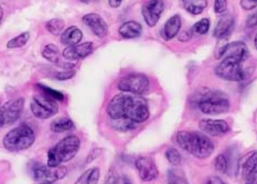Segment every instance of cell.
<instances>
[{
    "label": "cell",
    "instance_id": "6da1fadb",
    "mask_svg": "<svg viewBox=\"0 0 257 184\" xmlns=\"http://www.w3.org/2000/svg\"><path fill=\"white\" fill-rule=\"evenodd\" d=\"M107 112L111 119L127 118L144 123L150 116L148 102L141 95L124 93L116 95L108 103Z\"/></svg>",
    "mask_w": 257,
    "mask_h": 184
},
{
    "label": "cell",
    "instance_id": "7a4b0ae2",
    "mask_svg": "<svg viewBox=\"0 0 257 184\" xmlns=\"http://www.w3.org/2000/svg\"><path fill=\"white\" fill-rule=\"evenodd\" d=\"M176 139L183 150L199 159H207L214 153L212 141L201 132L181 131L177 134Z\"/></svg>",
    "mask_w": 257,
    "mask_h": 184
},
{
    "label": "cell",
    "instance_id": "3957f363",
    "mask_svg": "<svg viewBox=\"0 0 257 184\" xmlns=\"http://www.w3.org/2000/svg\"><path fill=\"white\" fill-rule=\"evenodd\" d=\"M79 138L75 135H69L59 141L48 153V165L58 166L73 159L79 150Z\"/></svg>",
    "mask_w": 257,
    "mask_h": 184
},
{
    "label": "cell",
    "instance_id": "277c9868",
    "mask_svg": "<svg viewBox=\"0 0 257 184\" xmlns=\"http://www.w3.org/2000/svg\"><path fill=\"white\" fill-rule=\"evenodd\" d=\"M196 101L199 110L208 115L224 114L230 108L229 99L221 92L205 90L198 95Z\"/></svg>",
    "mask_w": 257,
    "mask_h": 184
},
{
    "label": "cell",
    "instance_id": "5b68a950",
    "mask_svg": "<svg viewBox=\"0 0 257 184\" xmlns=\"http://www.w3.org/2000/svg\"><path fill=\"white\" fill-rule=\"evenodd\" d=\"M36 136L33 129L22 125L11 130L3 138V146L10 152H19L30 148L34 143Z\"/></svg>",
    "mask_w": 257,
    "mask_h": 184
},
{
    "label": "cell",
    "instance_id": "8992f818",
    "mask_svg": "<svg viewBox=\"0 0 257 184\" xmlns=\"http://www.w3.org/2000/svg\"><path fill=\"white\" fill-rule=\"evenodd\" d=\"M241 62L230 57H224L216 67L215 74L222 79L240 82L247 77V72L243 69Z\"/></svg>",
    "mask_w": 257,
    "mask_h": 184
},
{
    "label": "cell",
    "instance_id": "52a82bcc",
    "mask_svg": "<svg viewBox=\"0 0 257 184\" xmlns=\"http://www.w3.org/2000/svg\"><path fill=\"white\" fill-rule=\"evenodd\" d=\"M25 100L20 97L11 99L0 107V127L7 128L16 123L24 110Z\"/></svg>",
    "mask_w": 257,
    "mask_h": 184
},
{
    "label": "cell",
    "instance_id": "ba28073f",
    "mask_svg": "<svg viewBox=\"0 0 257 184\" xmlns=\"http://www.w3.org/2000/svg\"><path fill=\"white\" fill-rule=\"evenodd\" d=\"M30 108L35 117L42 120L54 117L59 111L56 100L46 95L34 96Z\"/></svg>",
    "mask_w": 257,
    "mask_h": 184
},
{
    "label": "cell",
    "instance_id": "9c48e42d",
    "mask_svg": "<svg viewBox=\"0 0 257 184\" xmlns=\"http://www.w3.org/2000/svg\"><path fill=\"white\" fill-rule=\"evenodd\" d=\"M149 87V79L142 74H131L122 78L118 83L119 90L133 94H144Z\"/></svg>",
    "mask_w": 257,
    "mask_h": 184
},
{
    "label": "cell",
    "instance_id": "30bf717a",
    "mask_svg": "<svg viewBox=\"0 0 257 184\" xmlns=\"http://www.w3.org/2000/svg\"><path fill=\"white\" fill-rule=\"evenodd\" d=\"M67 172V168L61 165L58 166L39 165L33 170V177L37 183H52L64 178Z\"/></svg>",
    "mask_w": 257,
    "mask_h": 184
},
{
    "label": "cell",
    "instance_id": "8fae6325",
    "mask_svg": "<svg viewBox=\"0 0 257 184\" xmlns=\"http://www.w3.org/2000/svg\"><path fill=\"white\" fill-rule=\"evenodd\" d=\"M165 9L164 0H148L143 7L142 13L147 25L154 27L161 18Z\"/></svg>",
    "mask_w": 257,
    "mask_h": 184
},
{
    "label": "cell",
    "instance_id": "7c38bea8",
    "mask_svg": "<svg viewBox=\"0 0 257 184\" xmlns=\"http://www.w3.org/2000/svg\"><path fill=\"white\" fill-rule=\"evenodd\" d=\"M94 46L92 42H84L82 44L67 46L63 51V56L69 61H76L82 60L93 54Z\"/></svg>",
    "mask_w": 257,
    "mask_h": 184
},
{
    "label": "cell",
    "instance_id": "4fadbf2b",
    "mask_svg": "<svg viewBox=\"0 0 257 184\" xmlns=\"http://www.w3.org/2000/svg\"><path fill=\"white\" fill-rule=\"evenodd\" d=\"M199 128L204 133L211 136H220L231 130L227 122L223 120L203 119L199 123Z\"/></svg>",
    "mask_w": 257,
    "mask_h": 184
},
{
    "label": "cell",
    "instance_id": "5bb4252c",
    "mask_svg": "<svg viewBox=\"0 0 257 184\" xmlns=\"http://www.w3.org/2000/svg\"><path fill=\"white\" fill-rule=\"evenodd\" d=\"M82 21L84 24L93 32V34L97 37L104 38L108 34V24L98 14H87L83 17Z\"/></svg>",
    "mask_w": 257,
    "mask_h": 184
},
{
    "label": "cell",
    "instance_id": "9a60e30c",
    "mask_svg": "<svg viewBox=\"0 0 257 184\" xmlns=\"http://www.w3.org/2000/svg\"><path fill=\"white\" fill-rule=\"evenodd\" d=\"M136 166L139 171V177L143 181H152L158 177V169L151 158H139L136 160Z\"/></svg>",
    "mask_w": 257,
    "mask_h": 184
},
{
    "label": "cell",
    "instance_id": "2e32d148",
    "mask_svg": "<svg viewBox=\"0 0 257 184\" xmlns=\"http://www.w3.org/2000/svg\"><path fill=\"white\" fill-rule=\"evenodd\" d=\"M235 27V18L231 14L222 15L214 30L213 36L216 39H229Z\"/></svg>",
    "mask_w": 257,
    "mask_h": 184
},
{
    "label": "cell",
    "instance_id": "e0dca14e",
    "mask_svg": "<svg viewBox=\"0 0 257 184\" xmlns=\"http://www.w3.org/2000/svg\"><path fill=\"white\" fill-rule=\"evenodd\" d=\"M250 53L248 48L244 42L237 41L228 44L224 57H230L243 63L248 59Z\"/></svg>",
    "mask_w": 257,
    "mask_h": 184
},
{
    "label": "cell",
    "instance_id": "ac0fdd59",
    "mask_svg": "<svg viewBox=\"0 0 257 184\" xmlns=\"http://www.w3.org/2000/svg\"><path fill=\"white\" fill-rule=\"evenodd\" d=\"M181 18L179 15L171 17L163 27V38L165 40L169 41L176 37L181 28Z\"/></svg>",
    "mask_w": 257,
    "mask_h": 184
},
{
    "label": "cell",
    "instance_id": "d6986e66",
    "mask_svg": "<svg viewBox=\"0 0 257 184\" xmlns=\"http://www.w3.org/2000/svg\"><path fill=\"white\" fill-rule=\"evenodd\" d=\"M83 39V33L79 28L75 26L69 27L60 35V41L63 45L72 46L78 45Z\"/></svg>",
    "mask_w": 257,
    "mask_h": 184
},
{
    "label": "cell",
    "instance_id": "ffe728a7",
    "mask_svg": "<svg viewBox=\"0 0 257 184\" xmlns=\"http://www.w3.org/2000/svg\"><path fill=\"white\" fill-rule=\"evenodd\" d=\"M119 34L126 39H136L142 33V26L134 21L123 23L119 28Z\"/></svg>",
    "mask_w": 257,
    "mask_h": 184
},
{
    "label": "cell",
    "instance_id": "44dd1931",
    "mask_svg": "<svg viewBox=\"0 0 257 184\" xmlns=\"http://www.w3.org/2000/svg\"><path fill=\"white\" fill-rule=\"evenodd\" d=\"M240 167L241 176L244 179L247 178L257 168V151L248 153Z\"/></svg>",
    "mask_w": 257,
    "mask_h": 184
},
{
    "label": "cell",
    "instance_id": "7402d4cb",
    "mask_svg": "<svg viewBox=\"0 0 257 184\" xmlns=\"http://www.w3.org/2000/svg\"><path fill=\"white\" fill-rule=\"evenodd\" d=\"M73 127V122L68 117H59L55 119L51 124V131L56 133L67 132Z\"/></svg>",
    "mask_w": 257,
    "mask_h": 184
},
{
    "label": "cell",
    "instance_id": "603a6c76",
    "mask_svg": "<svg viewBox=\"0 0 257 184\" xmlns=\"http://www.w3.org/2000/svg\"><path fill=\"white\" fill-rule=\"evenodd\" d=\"M100 177V170L99 168H93L84 171L75 183L96 184L99 181Z\"/></svg>",
    "mask_w": 257,
    "mask_h": 184
},
{
    "label": "cell",
    "instance_id": "cb8c5ba5",
    "mask_svg": "<svg viewBox=\"0 0 257 184\" xmlns=\"http://www.w3.org/2000/svg\"><path fill=\"white\" fill-rule=\"evenodd\" d=\"M42 57L51 63L59 64L60 63V50L54 44L47 45L42 51Z\"/></svg>",
    "mask_w": 257,
    "mask_h": 184
},
{
    "label": "cell",
    "instance_id": "d4e9b609",
    "mask_svg": "<svg viewBox=\"0 0 257 184\" xmlns=\"http://www.w3.org/2000/svg\"><path fill=\"white\" fill-rule=\"evenodd\" d=\"M208 0H193L185 5V9L191 15H199L208 7Z\"/></svg>",
    "mask_w": 257,
    "mask_h": 184
},
{
    "label": "cell",
    "instance_id": "484cf974",
    "mask_svg": "<svg viewBox=\"0 0 257 184\" xmlns=\"http://www.w3.org/2000/svg\"><path fill=\"white\" fill-rule=\"evenodd\" d=\"M112 126L116 130L120 132H127L131 129H135L136 126V122L127 118L111 119Z\"/></svg>",
    "mask_w": 257,
    "mask_h": 184
},
{
    "label": "cell",
    "instance_id": "4316f807",
    "mask_svg": "<svg viewBox=\"0 0 257 184\" xmlns=\"http://www.w3.org/2000/svg\"><path fill=\"white\" fill-rule=\"evenodd\" d=\"M65 22L60 18L50 20L46 24V29L50 33L55 36H60L64 31Z\"/></svg>",
    "mask_w": 257,
    "mask_h": 184
},
{
    "label": "cell",
    "instance_id": "83f0119b",
    "mask_svg": "<svg viewBox=\"0 0 257 184\" xmlns=\"http://www.w3.org/2000/svg\"><path fill=\"white\" fill-rule=\"evenodd\" d=\"M30 34L28 32H24L19 36L13 38L8 42L7 48L9 49H15V48H22L27 45L28 41L30 40Z\"/></svg>",
    "mask_w": 257,
    "mask_h": 184
},
{
    "label": "cell",
    "instance_id": "f1b7e54d",
    "mask_svg": "<svg viewBox=\"0 0 257 184\" xmlns=\"http://www.w3.org/2000/svg\"><path fill=\"white\" fill-rule=\"evenodd\" d=\"M210 21L208 18H202L200 21L196 22L192 27V31L193 33H197L199 35H205L209 31Z\"/></svg>",
    "mask_w": 257,
    "mask_h": 184
},
{
    "label": "cell",
    "instance_id": "f546056e",
    "mask_svg": "<svg viewBox=\"0 0 257 184\" xmlns=\"http://www.w3.org/2000/svg\"><path fill=\"white\" fill-rule=\"evenodd\" d=\"M168 181L169 183H187L182 171L178 169H171L168 172Z\"/></svg>",
    "mask_w": 257,
    "mask_h": 184
},
{
    "label": "cell",
    "instance_id": "4dcf8cb0",
    "mask_svg": "<svg viewBox=\"0 0 257 184\" xmlns=\"http://www.w3.org/2000/svg\"><path fill=\"white\" fill-rule=\"evenodd\" d=\"M165 155H166V159L169 161V163L172 165H178L181 163V153L177 149L174 148V147H169L166 150Z\"/></svg>",
    "mask_w": 257,
    "mask_h": 184
},
{
    "label": "cell",
    "instance_id": "1f68e13d",
    "mask_svg": "<svg viewBox=\"0 0 257 184\" xmlns=\"http://www.w3.org/2000/svg\"><path fill=\"white\" fill-rule=\"evenodd\" d=\"M214 166L219 173L225 174L227 172L228 168H229V162H228V159L226 156L223 154H219L216 157Z\"/></svg>",
    "mask_w": 257,
    "mask_h": 184
},
{
    "label": "cell",
    "instance_id": "d6a6232c",
    "mask_svg": "<svg viewBox=\"0 0 257 184\" xmlns=\"http://www.w3.org/2000/svg\"><path fill=\"white\" fill-rule=\"evenodd\" d=\"M228 39H218L217 45H216L215 51H214V57L217 60L223 58L227 48Z\"/></svg>",
    "mask_w": 257,
    "mask_h": 184
},
{
    "label": "cell",
    "instance_id": "836d02e7",
    "mask_svg": "<svg viewBox=\"0 0 257 184\" xmlns=\"http://www.w3.org/2000/svg\"><path fill=\"white\" fill-rule=\"evenodd\" d=\"M38 86H39V88L43 91L45 95L52 98L54 100L63 101V99H64V96H63V93H60V92L53 90V89L46 87V86L41 85V84Z\"/></svg>",
    "mask_w": 257,
    "mask_h": 184
},
{
    "label": "cell",
    "instance_id": "e575fe53",
    "mask_svg": "<svg viewBox=\"0 0 257 184\" xmlns=\"http://www.w3.org/2000/svg\"><path fill=\"white\" fill-rule=\"evenodd\" d=\"M228 0H214V10L217 14H223L227 10Z\"/></svg>",
    "mask_w": 257,
    "mask_h": 184
},
{
    "label": "cell",
    "instance_id": "d590c367",
    "mask_svg": "<svg viewBox=\"0 0 257 184\" xmlns=\"http://www.w3.org/2000/svg\"><path fill=\"white\" fill-rule=\"evenodd\" d=\"M240 6L244 10H253L257 8V0H241Z\"/></svg>",
    "mask_w": 257,
    "mask_h": 184
},
{
    "label": "cell",
    "instance_id": "8d00e7d4",
    "mask_svg": "<svg viewBox=\"0 0 257 184\" xmlns=\"http://www.w3.org/2000/svg\"><path fill=\"white\" fill-rule=\"evenodd\" d=\"M75 72L73 70H68L65 71V72H59L57 75H56V78L60 81H65V80L70 79V78H73L75 76Z\"/></svg>",
    "mask_w": 257,
    "mask_h": 184
},
{
    "label": "cell",
    "instance_id": "74e56055",
    "mask_svg": "<svg viewBox=\"0 0 257 184\" xmlns=\"http://www.w3.org/2000/svg\"><path fill=\"white\" fill-rule=\"evenodd\" d=\"M246 26L248 28H253V27H257V12L249 15L246 21Z\"/></svg>",
    "mask_w": 257,
    "mask_h": 184
},
{
    "label": "cell",
    "instance_id": "f35d334b",
    "mask_svg": "<svg viewBox=\"0 0 257 184\" xmlns=\"http://www.w3.org/2000/svg\"><path fill=\"white\" fill-rule=\"evenodd\" d=\"M193 31L191 30H187V31H184L178 36V40L180 42H187L191 39L193 36Z\"/></svg>",
    "mask_w": 257,
    "mask_h": 184
},
{
    "label": "cell",
    "instance_id": "ab89813d",
    "mask_svg": "<svg viewBox=\"0 0 257 184\" xmlns=\"http://www.w3.org/2000/svg\"><path fill=\"white\" fill-rule=\"evenodd\" d=\"M247 183H257V168L245 179Z\"/></svg>",
    "mask_w": 257,
    "mask_h": 184
},
{
    "label": "cell",
    "instance_id": "60d3db41",
    "mask_svg": "<svg viewBox=\"0 0 257 184\" xmlns=\"http://www.w3.org/2000/svg\"><path fill=\"white\" fill-rule=\"evenodd\" d=\"M123 1V0H108V5L113 9H117L121 6Z\"/></svg>",
    "mask_w": 257,
    "mask_h": 184
},
{
    "label": "cell",
    "instance_id": "b9f144b4",
    "mask_svg": "<svg viewBox=\"0 0 257 184\" xmlns=\"http://www.w3.org/2000/svg\"><path fill=\"white\" fill-rule=\"evenodd\" d=\"M208 183H213V184H222L224 183V182L218 177H211L208 178V181H207Z\"/></svg>",
    "mask_w": 257,
    "mask_h": 184
},
{
    "label": "cell",
    "instance_id": "7bdbcfd3",
    "mask_svg": "<svg viewBox=\"0 0 257 184\" xmlns=\"http://www.w3.org/2000/svg\"><path fill=\"white\" fill-rule=\"evenodd\" d=\"M3 16H4V12H3V8L0 6V24H2V21H3Z\"/></svg>",
    "mask_w": 257,
    "mask_h": 184
},
{
    "label": "cell",
    "instance_id": "ee69618b",
    "mask_svg": "<svg viewBox=\"0 0 257 184\" xmlns=\"http://www.w3.org/2000/svg\"><path fill=\"white\" fill-rule=\"evenodd\" d=\"M81 1L83 3H85V4H89V3L93 2V0H81Z\"/></svg>",
    "mask_w": 257,
    "mask_h": 184
},
{
    "label": "cell",
    "instance_id": "f6af8a7d",
    "mask_svg": "<svg viewBox=\"0 0 257 184\" xmlns=\"http://www.w3.org/2000/svg\"><path fill=\"white\" fill-rule=\"evenodd\" d=\"M254 45H255V48H256V49L257 50V33H256V36H255Z\"/></svg>",
    "mask_w": 257,
    "mask_h": 184
},
{
    "label": "cell",
    "instance_id": "bcb514c9",
    "mask_svg": "<svg viewBox=\"0 0 257 184\" xmlns=\"http://www.w3.org/2000/svg\"><path fill=\"white\" fill-rule=\"evenodd\" d=\"M182 1L185 2V1H188V0H182Z\"/></svg>",
    "mask_w": 257,
    "mask_h": 184
}]
</instances>
